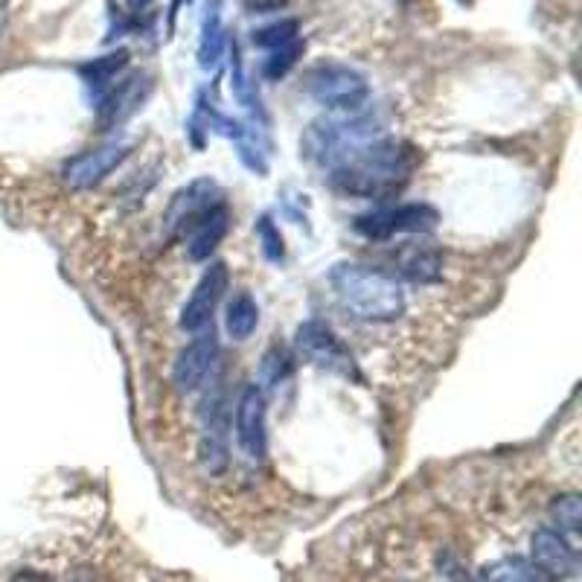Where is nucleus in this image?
<instances>
[{
    "instance_id": "1",
    "label": "nucleus",
    "mask_w": 582,
    "mask_h": 582,
    "mask_svg": "<svg viewBox=\"0 0 582 582\" xmlns=\"http://www.w3.org/2000/svg\"><path fill=\"white\" fill-rule=\"evenodd\" d=\"M416 160L420 155L405 140H394V137L364 140L356 149H349L335 167H329L333 169L329 184L344 196L385 201L405 189L416 169Z\"/></svg>"
},
{
    "instance_id": "2",
    "label": "nucleus",
    "mask_w": 582,
    "mask_h": 582,
    "mask_svg": "<svg viewBox=\"0 0 582 582\" xmlns=\"http://www.w3.org/2000/svg\"><path fill=\"white\" fill-rule=\"evenodd\" d=\"M335 300L349 318L367 324L396 320L405 309V292L394 274L358 263H338L329 272Z\"/></svg>"
},
{
    "instance_id": "3",
    "label": "nucleus",
    "mask_w": 582,
    "mask_h": 582,
    "mask_svg": "<svg viewBox=\"0 0 582 582\" xmlns=\"http://www.w3.org/2000/svg\"><path fill=\"white\" fill-rule=\"evenodd\" d=\"M306 93L318 106L338 114H358L371 99V85L349 65L341 61H320L306 73Z\"/></svg>"
},
{
    "instance_id": "4",
    "label": "nucleus",
    "mask_w": 582,
    "mask_h": 582,
    "mask_svg": "<svg viewBox=\"0 0 582 582\" xmlns=\"http://www.w3.org/2000/svg\"><path fill=\"white\" fill-rule=\"evenodd\" d=\"M440 225V213L432 205L414 201V205L399 207H378L373 213H364L356 219V234H362L371 243H387L396 234H432Z\"/></svg>"
},
{
    "instance_id": "5",
    "label": "nucleus",
    "mask_w": 582,
    "mask_h": 582,
    "mask_svg": "<svg viewBox=\"0 0 582 582\" xmlns=\"http://www.w3.org/2000/svg\"><path fill=\"white\" fill-rule=\"evenodd\" d=\"M295 349L303 362L315 364L320 371L335 373V376L344 378H362L358 376L356 362L349 356V349L344 347L338 335L326 324H320V320H306V324L297 326Z\"/></svg>"
},
{
    "instance_id": "6",
    "label": "nucleus",
    "mask_w": 582,
    "mask_h": 582,
    "mask_svg": "<svg viewBox=\"0 0 582 582\" xmlns=\"http://www.w3.org/2000/svg\"><path fill=\"white\" fill-rule=\"evenodd\" d=\"M225 201V193L213 178H198V181L187 184L172 196L167 213H164V230L169 239H184L187 230L196 225L205 213Z\"/></svg>"
},
{
    "instance_id": "7",
    "label": "nucleus",
    "mask_w": 582,
    "mask_h": 582,
    "mask_svg": "<svg viewBox=\"0 0 582 582\" xmlns=\"http://www.w3.org/2000/svg\"><path fill=\"white\" fill-rule=\"evenodd\" d=\"M236 443L243 448L248 461L259 463L268 454V402H265L263 387L248 385L236 399L234 411Z\"/></svg>"
},
{
    "instance_id": "8",
    "label": "nucleus",
    "mask_w": 582,
    "mask_h": 582,
    "mask_svg": "<svg viewBox=\"0 0 582 582\" xmlns=\"http://www.w3.org/2000/svg\"><path fill=\"white\" fill-rule=\"evenodd\" d=\"M198 461L210 475H221L230 463V408H227L225 394L207 399L201 440H198Z\"/></svg>"
},
{
    "instance_id": "9",
    "label": "nucleus",
    "mask_w": 582,
    "mask_h": 582,
    "mask_svg": "<svg viewBox=\"0 0 582 582\" xmlns=\"http://www.w3.org/2000/svg\"><path fill=\"white\" fill-rule=\"evenodd\" d=\"M227 283H230V274H227L225 263L207 265L205 274L198 277L189 300L184 303L181 309L184 333H201V329L213 326V315H216V306H219L221 297H225Z\"/></svg>"
},
{
    "instance_id": "10",
    "label": "nucleus",
    "mask_w": 582,
    "mask_h": 582,
    "mask_svg": "<svg viewBox=\"0 0 582 582\" xmlns=\"http://www.w3.org/2000/svg\"><path fill=\"white\" fill-rule=\"evenodd\" d=\"M216 362H219V341L213 335V326H207L175 358L172 385L181 394H193V391H198L213 376Z\"/></svg>"
},
{
    "instance_id": "11",
    "label": "nucleus",
    "mask_w": 582,
    "mask_h": 582,
    "mask_svg": "<svg viewBox=\"0 0 582 582\" xmlns=\"http://www.w3.org/2000/svg\"><path fill=\"white\" fill-rule=\"evenodd\" d=\"M131 149L126 144H108L97 146V149H88L82 155H76L65 164L61 169V178L70 189H91L99 181H106L114 169L120 167L122 160L129 158Z\"/></svg>"
},
{
    "instance_id": "12",
    "label": "nucleus",
    "mask_w": 582,
    "mask_h": 582,
    "mask_svg": "<svg viewBox=\"0 0 582 582\" xmlns=\"http://www.w3.org/2000/svg\"><path fill=\"white\" fill-rule=\"evenodd\" d=\"M533 548V562L545 571L551 580H565V576L576 574V551L571 548V542L565 539L562 530L553 527H539L530 539Z\"/></svg>"
},
{
    "instance_id": "13",
    "label": "nucleus",
    "mask_w": 582,
    "mask_h": 582,
    "mask_svg": "<svg viewBox=\"0 0 582 582\" xmlns=\"http://www.w3.org/2000/svg\"><path fill=\"white\" fill-rule=\"evenodd\" d=\"M151 93V79L146 73H137L131 79H122L106 93V97L99 99V122L111 129V126H120L137 111V108H144L146 97Z\"/></svg>"
},
{
    "instance_id": "14",
    "label": "nucleus",
    "mask_w": 582,
    "mask_h": 582,
    "mask_svg": "<svg viewBox=\"0 0 582 582\" xmlns=\"http://www.w3.org/2000/svg\"><path fill=\"white\" fill-rule=\"evenodd\" d=\"M394 277L411 283H437L443 274V254L432 243H405L391 254Z\"/></svg>"
},
{
    "instance_id": "15",
    "label": "nucleus",
    "mask_w": 582,
    "mask_h": 582,
    "mask_svg": "<svg viewBox=\"0 0 582 582\" xmlns=\"http://www.w3.org/2000/svg\"><path fill=\"white\" fill-rule=\"evenodd\" d=\"M227 230H230V210H227V205L221 201V205H216L210 213H205V216L187 230V236H184V239H187V257L193 259V263L210 259V254L219 248Z\"/></svg>"
},
{
    "instance_id": "16",
    "label": "nucleus",
    "mask_w": 582,
    "mask_h": 582,
    "mask_svg": "<svg viewBox=\"0 0 582 582\" xmlns=\"http://www.w3.org/2000/svg\"><path fill=\"white\" fill-rule=\"evenodd\" d=\"M126 68H129V50H117V53H108L102 59L85 61L76 70L82 76V82L91 88L93 97L102 99L117 85V79H120V73Z\"/></svg>"
},
{
    "instance_id": "17",
    "label": "nucleus",
    "mask_w": 582,
    "mask_h": 582,
    "mask_svg": "<svg viewBox=\"0 0 582 582\" xmlns=\"http://www.w3.org/2000/svg\"><path fill=\"white\" fill-rule=\"evenodd\" d=\"M225 23H221V3L210 0L207 3L205 21H201V38H198V65L201 70H216L225 53Z\"/></svg>"
},
{
    "instance_id": "18",
    "label": "nucleus",
    "mask_w": 582,
    "mask_h": 582,
    "mask_svg": "<svg viewBox=\"0 0 582 582\" xmlns=\"http://www.w3.org/2000/svg\"><path fill=\"white\" fill-rule=\"evenodd\" d=\"M481 582H553L533 560L524 556H507L486 565L481 571Z\"/></svg>"
},
{
    "instance_id": "19",
    "label": "nucleus",
    "mask_w": 582,
    "mask_h": 582,
    "mask_svg": "<svg viewBox=\"0 0 582 582\" xmlns=\"http://www.w3.org/2000/svg\"><path fill=\"white\" fill-rule=\"evenodd\" d=\"M257 324H259V306H257V300L248 295V292L236 295L234 300L227 303L225 329L230 338L248 341L250 335H254V329H257Z\"/></svg>"
},
{
    "instance_id": "20",
    "label": "nucleus",
    "mask_w": 582,
    "mask_h": 582,
    "mask_svg": "<svg viewBox=\"0 0 582 582\" xmlns=\"http://www.w3.org/2000/svg\"><path fill=\"white\" fill-rule=\"evenodd\" d=\"M297 38H300V23H297L295 18H280V21L254 30L250 41H254V47H259V50H277V47L292 45Z\"/></svg>"
},
{
    "instance_id": "21",
    "label": "nucleus",
    "mask_w": 582,
    "mask_h": 582,
    "mask_svg": "<svg viewBox=\"0 0 582 582\" xmlns=\"http://www.w3.org/2000/svg\"><path fill=\"white\" fill-rule=\"evenodd\" d=\"M303 50H306V45H303L300 38H297V41H292V45L277 47V50H268V59L263 61L265 79H272V82L283 79V76H286L288 70L295 68L297 61H300Z\"/></svg>"
},
{
    "instance_id": "22",
    "label": "nucleus",
    "mask_w": 582,
    "mask_h": 582,
    "mask_svg": "<svg viewBox=\"0 0 582 582\" xmlns=\"http://www.w3.org/2000/svg\"><path fill=\"white\" fill-rule=\"evenodd\" d=\"M230 91H234V97L243 102L245 108H250V111H257L259 108V99L257 93H254V85L248 82V73H245L243 68V56H239V47H230Z\"/></svg>"
},
{
    "instance_id": "23",
    "label": "nucleus",
    "mask_w": 582,
    "mask_h": 582,
    "mask_svg": "<svg viewBox=\"0 0 582 582\" xmlns=\"http://www.w3.org/2000/svg\"><path fill=\"white\" fill-rule=\"evenodd\" d=\"M551 519L553 524L565 533H576L582 522V504L576 492H568V495H560V499L551 501Z\"/></svg>"
},
{
    "instance_id": "24",
    "label": "nucleus",
    "mask_w": 582,
    "mask_h": 582,
    "mask_svg": "<svg viewBox=\"0 0 582 582\" xmlns=\"http://www.w3.org/2000/svg\"><path fill=\"white\" fill-rule=\"evenodd\" d=\"M259 373H263V382L268 387H280L288 376H292V356L288 349L283 347H272L263 356V364H259Z\"/></svg>"
},
{
    "instance_id": "25",
    "label": "nucleus",
    "mask_w": 582,
    "mask_h": 582,
    "mask_svg": "<svg viewBox=\"0 0 582 582\" xmlns=\"http://www.w3.org/2000/svg\"><path fill=\"white\" fill-rule=\"evenodd\" d=\"M257 239H259V248H263V257L268 259V263H283V257H286L283 234L280 227L274 225L268 216H263V219L257 221Z\"/></svg>"
},
{
    "instance_id": "26",
    "label": "nucleus",
    "mask_w": 582,
    "mask_h": 582,
    "mask_svg": "<svg viewBox=\"0 0 582 582\" xmlns=\"http://www.w3.org/2000/svg\"><path fill=\"white\" fill-rule=\"evenodd\" d=\"M9 582H50V580H47L41 571H18V574Z\"/></svg>"
},
{
    "instance_id": "27",
    "label": "nucleus",
    "mask_w": 582,
    "mask_h": 582,
    "mask_svg": "<svg viewBox=\"0 0 582 582\" xmlns=\"http://www.w3.org/2000/svg\"><path fill=\"white\" fill-rule=\"evenodd\" d=\"M126 3H129V7L135 9V12H140V9H146V7H149V3H155V0H126Z\"/></svg>"
},
{
    "instance_id": "28",
    "label": "nucleus",
    "mask_w": 582,
    "mask_h": 582,
    "mask_svg": "<svg viewBox=\"0 0 582 582\" xmlns=\"http://www.w3.org/2000/svg\"><path fill=\"white\" fill-rule=\"evenodd\" d=\"M189 3H196V0H172V18H175V12H178V9L189 7Z\"/></svg>"
}]
</instances>
